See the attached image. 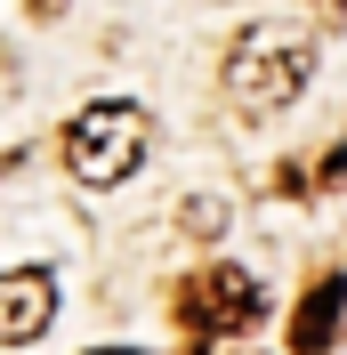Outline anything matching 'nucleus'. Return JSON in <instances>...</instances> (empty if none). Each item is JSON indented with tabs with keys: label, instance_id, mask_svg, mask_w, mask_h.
Here are the masks:
<instances>
[{
	"label": "nucleus",
	"instance_id": "423d86ee",
	"mask_svg": "<svg viewBox=\"0 0 347 355\" xmlns=\"http://www.w3.org/2000/svg\"><path fill=\"white\" fill-rule=\"evenodd\" d=\"M178 226L210 243V234H226V202H218V194H194V202H178Z\"/></svg>",
	"mask_w": 347,
	"mask_h": 355
},
{
	"label": "nucleus",
	"instance_id": "1a4fd4ad",
	"mask_svg": "<svg viewBox=\"0 0 347 355\" xmlns=\"http://www.w3.org/2000/svg\"><path fill=\"white\" fill-rule=\"evenodd\" d=\"M57 8H65V0H33V17H57Z\"/></svg>",
	"mask_w": 347,
	"mask_h": 355
},
{
	"label": "nucleus",
	"instance_id": "f257e3e1",
	"mask_svg": "<svg viewBox=\"0 0 347 355\" xmlns=\"http://www.w3.org/2000/svg\"><path fill=\"white\" fill-rule=\"evenodd\" d=\"M307 73H315V33H299V24H251L226 49V97L242 113H259V121L299 97Z\"/></svg>",
	"mask_w": 347,
	"mask_h": 355
},
{
	"label": "nucleus",
	"instance_id": "9d476101",
	"mask_svg": "<svg viewBox=\"0 0 347 355\" xmlns=\"http://www.w3.org/2000/svg\"><path fill=\"white\" fill-rule=\"evenodd\" d=\"M97 355H137V347H97Z\"/></svg>",
	"mask_w": 347,
	"mask_h": 355
},
{
	"label": "nucleus",
	"instance_id": "f03ea898",
	"mask_svg": "<svg viewBox=\"0 0 347 355\" xmlns=\"http://www.w3.org/2000/svg\"><path fill=\"white\" fill-rule=\"evenodd\" d=\"M146 146H153V121L130 97H97V105H81L65 121V170L81 186H121L146 162Z\"/></svg>",
	"mask_w": 347,
	"mask_h": 355
},
{
	"label": "nucleus",
	"instance_id": "0eeeda50",
	"mask_svg": "<svg viewBox=\"0 0 347 355\" xmlns=\"http://www.w3.org/2000/svg\"><path fill=\"white\" fill-rule=\"evenodd\" d=\"M315 186H347V146H331L323 170H315Z\"/></svg>",
	"mask_w": 347,
	"mask_h": 355
},
{
	"label": "nucleus",
	"instance_id": "7ed1b4c3",
	"mask_svg": "<svg viewBox=\"0 0 347 355\" xmlns=\"http://www.w3.org/2000/svg\"><path fill=\"white\" fill-rule=\"evenodd\" d=\"M266 315V291L242 275V266H202V275H186L178 283V331H186V355H202L210 339L226 331H251Z\"/></svg>",
	"mask_w": 347,
	"mask_h": 355
},
{
	"label": "nucleus",
	"instance_id": "39448f33",
	"mask_svg": "<svg viewBox=\"0 0 347 355\" xmlns=\"http://www.w3.org/2000/svg\"><path fill=\"white\" fill-rule=\"evenodd\" d=\"M339 323H347V275H315L299 315H291V355H323L339 339Z\"/></svg>",
	"mask_w": 347,
	"mask_h": 355
},
{
	"label": "nucleus",
	"instance_id": "20e7f679",
	"mask_svg": "<svg viewBox=\"0 0 347 355\" xmlns=\"http://www.w3.org/2000/svg\"><path fill=\"white\" fill-rule=\"evenodd\" d=\"M49 315H57V275H49V266H17V275H0V347L41 339Z\"/></svg>",
	"mask_w": 347,
	"mask_h": 355
},
{
	"label": "nucleus",
	"instance_id": "6e6552de",
	"mask_svg": "<svg viewBox=\"0 0 347 355\" xmlns=\"http://www.w3.org/2000/svg\"><path fill=\"white\" fill-rule=\"evenodd\" d=\"M307 8L323 17V33H339V24H347V0H307Z\"/></svg>",
	"mask_w": 347,
	"mask_h": 355
}]
</instances>
